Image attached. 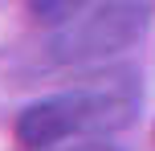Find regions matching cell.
Returning <instances> with one entry per match:
<instances>
[{"instance_id": "cell-1", "label": "cell", "mask_w": 155, "mask_h": 151, "mask_svg": "<svg viewBox=\"0 0 155 151\" xmlns=\"http://www.w3.org/2000/svg\"><path fill=\"white\" fill-rule=\"evenodd\" d=\"M139 74L131 70H102L82 78L74 90L25 106L16 119V143L25 151H45L65 139L110 135L127 127L139 110Z\"/></svg>"}, {"instance_id": "cell-2", "label": "cell", "mask_w": 155, "mask_h": 151, "mask_svg": "<svg viewBox=\"0 0 155 151\" xmlns=\"http://www.w3.org/2000/svg\"><path fill=\"white\" fill-rule=\"evenodd\" d=\"M147 33V0H82L45 37L57 65H98Z\"/></svg>"}, {"instance_id": "cell-3", "label": "cell", "mask_w": 155, "mask_h": 151, "mask_svg": "<svg viewBox=\"0 0 155 151\" xmlns=\"http://www.w3.org/2000/svg\"><path fill=\"white\" fill-rule=\"evenodd\" d=\"M45 151H118V147L106 143V139H98V135H82V139H65V143L45 147Z\"/></svg>"}]
</instances>
